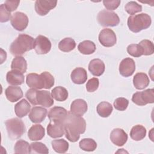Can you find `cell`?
<instances>
[{"mask_svg":"<svg viewBox=\"0 0 154 154\" xmlns=\"http://www.w3.org/2000/svg\"><path fill=\"white\" fill-rule=\"evenodd\" d=\"M57 4V1L37 0L35 2V10L38 15L45 16L56 7Z\"/></svg>","mask_w":154,"mask_h":154,"instance_id":"cell-12","label":"cell"},{"mask_svg":"<svg viewBox=\"0 0 154 154\" xmlns=\"http://www.w3.org/2000/svg\"><path fill=\"white\" fill-rule=\"evenodd\" d=\"M146 135V129L141 125L133 126L130 132L131 138L135 141H140L144 138Z\"/></svg>","mask_w":154,"mask_h":154,"instance_id":"cell-27","label":"cell"},{"mask_svg":"<svg viewBox=\"0 0 154 154\" xmlns=\"http://www.w3.org/2000/svg\"><path fill=\"white\" fill-rule=\"evenodd\" d=\"M110 140L115 145L122 146L128 140V135L123 129L116 128L114 129L110 134Z\"/></svg>","mask_w":154,"mask_h":154,"instance_id":"cell-15","label":"cell"},{"mask_svg":"<svg viewBox=\"0 0 154 154\" xmlns=\"http://www.w3.org/2000/svg\"><path fill=\"white\" fill-rule=\"evenodd\" d=\"M143 50V55H150L154 52V46L153 43L149 40H143L138 44Z\"/></svg>","mask_w":154,"mask_h":154,"instance_id":"cell-36","label":"cell"},{"mask_svg":"<svg viewBox=\"0 0 154 154\" xmlns=\"http://www.w3.org/2000/svg\"><path fill=\"white\" fill-rule=\"evenodd\" d=\"M65 126V135L66 138L71 142L77 141L80 134H84L86 129L85 120L81 116L73 114L70 111L63 122Z\"/></svg>","mask_w":154,"mask_h":154,"instance_id":"cell-1","label":"cell"},{"mask_svg":"<svg viewBox=\"0 0 154 154\" xmlns=\"http://www.w3.org/2000/svg\"><path fill=\"white\" fill-rule=\"evenodd\" d=\"M30 109V104L25 99H22L14 105L15 114L19 118H22L26 116L29 112Z\"/></svg>","mask_w":154,"mask_h":154,"instance_id":"cell-25","label":"cell"},{"mask_svg":"<svg viewBox=\"0 0 154 154\" xmlns=\"http://www.w3.org/2000/svg\"><path fill=\"white\" fill-rule=\"evenodd\" d=\"M47 133L51 138L61 137L65 134L64 123L58 121H50L47 126Z\"/></svg>","mask_w":154,"mask_h":154,"instance_id":"cell-13","label":"cell"},{"mask_svg":"<svg viewBox=\"0 0 154 154\" xmlns=\"http://www.w3.org/2000/svg\"><path fill=\"white\" fill-rule=\"evenodd\" d=\"M120 1H117V0H104L103 1V4L104 5V7L107 9V10H114L116 9L120 4Z\"/></svg>","mask_w":154,"mask_h":154,"instance_id":"cell-42","label":"cell"},{"mask_svg":"<svg viewBox=\"0 0 154 154\" xmlns=\"http://www.w3.org/2000/svg\"><path fill=\"white\" fill-rule=\"evenodd\" d=\"M112 106L107 102H102L97 106V112L102 117H109L112 111Z\"/></svg>","mask_w":154,"mask_h":154,"instance_id":"cell-30","label":"cell"},{"mask_svg":"<svg viewBox=\"0 0 154 154\" xmlns=\"http://www.w3.org/2000/svg\"><path fill=\"white\" fill-rule=\"evenodd\" d=\"M105 64L102 60L95 58L90 61L88 64V70L91 73L96 76H101L105 71Z\"/></svg>","mask_w":154,"mask_h":154,"instance_id":"cell-19","label":"cell"},{"mask_svg":"<svg viewBox=\"0 0 154 154\" xmlns=\"http://www.w3.org/2000/svg\"><path fill=\"white\" fill-rule=\"evenodd\" d=\"M135 70V63L131 58H124L119 65V72L124 77H129L132 75Z\"/></svg>","mask_w":154,"mask_h":154,"instance_id":"cell-14","label":"cell"},{"mask_svg":"<svg viewBox=\"0 0 154 154\" xmlns=\"http://www.w3.org/2000/svg\"><path fill=\"white\" fill-rule=\"evenodd\" d=\"M68 91L63 87L58 86L54 88L51 91L52 97L57 101H64L68 97Z\"/></svg>","mask_w":154,"mask_h":154,"instance_id":"cell-29","label":"cell"},{"mask_svg":"<svg viewBox=\"0 0 154 154\" xmlns=\"http://www.w3.org/2000/svg\"><path fill=\"white\" fill-rule=\"evenodd\" d=\"M76 47L75 40L70 37H66L61 40L58 43V48L64 52H69L73 50Z\"/></svg>","mask_w":154,"mask_h":154,"instance_id":"cell-31","label":"cell"},{"mask_svg":"<svg viewBox=\"0 0 154 154\" xmlns=\"http://www.w3.org/2000/svg\"><path fill=\"white\" fill-rule=\"evenodd\" d=\"M34 49L37 54H46L51 49V43L46 37L39 35L34 40Z\"/></svg>","mask_w":154,"mask_h":154,"instance_id":"cell-10","label":"cell"},{"mask_svg":"<svg viewBox=\"0 0 154 154\" xmlns=\"http://www.w3.org/2000/svg\"><path fill=\"white\" fill-rule=\"evenodd\" d=\"M11 12L5 8L4 4L0 6V21L1 22H7L11 19Z\"/></svg>","mask_w":154,"mask_h":154,"instance_id":"cell-41","label":"cell"},{"mask_svg":"<svg viewBox=\"0 0 154 154\" xmlns=\"http://www.w3.org/2000/svg\"><path fill=\"white\" fill-rule=\"evenodd\" d=\"M96 45L90 40H84L78 46V51L84 55H90L96 51Z\"/></svg>","mask_w":154,"mask_h":154,"instance_id":"cell-28","label":"cell"},{"mask_svg":"<svg viewBox=\"0 0 154 154\" xmlns=\"http://www.w3.org/2000/svg\"><path fill=\"white\" fill-rule=\"evenodd\" d=\"M5 123L8 137L11 140H16L20 138L26 131L24 123L19 118L8 119Z\"/></svg>","mask_w":154,"mask_h":154,"instance_id":"cell-6","label":"cell"},{"mask_svg":"<svg viewBox=\"0 0 154 154\" xmlns=\"http://www.w3.org/2000/svg\"><path fill=\"white\" fill-rule=\"evenodd\" d=\"M67 111L61 106H54L48 112V118L50 121H58L63 122L67 115Z\"/></svg>","mask_w":154,"mask_h":154,"instance_id":"cell-18","label":"cell"},{"mask_svg":"<svg viewBox=\"0 0 154 154\" xmlns=\"http://www.w3.org/2000/svg\"><path fill=\"white\" fill-rule=\"evenodd\" d=\"M99 81L97 78H91L88 81L86 84V89L88 92H94L99 87Z\"/></svg>","mask_w":154,"mask_h":154,"instance_id":"cell-40","label":"cell"},{"mask_svg":"<svg viewBox=\"0 0 154 154\" xmlns=\"http://www.w3.org/2000/svg\"><path fill=\"white\" fill-rule=\"evenodd\" d=\"M70 77L75 84H82L87 81V73L84 68L76 67L72 72Z\"/></svg>","mask_w":154,"mask_h":154,"instance_id":"cell-24","label":"cell"},{"mask_svg":"<svg viewBox=\"0 0 154 154\" xmlns=\"http://www.w3.org/2000/svg\"><path fill=\"white\" fill-rule=\"evenodd\" d=\"M54 78L48 72H43L40 75L29 73L26 76V82L28 87L35 89H50L54 85Z\"/></svg>","mask_w":154,"mask_h":154,"instance_id":"cell-2","label":"cell"},{"mask_svg":"<svg viewBox=\"0 0 154 154\" xmlns=\"http://www.w3.org/2000/svg\"><path fill=\"white\" fill-rule=\"evenodd\" d=\"M49 149L46 145L41 142H34L30 144V153L48 154Z\"/></svg>","mask_w":154,"mask_h":154,"instance_id":"cell-35","label":"cell"},{"mask_svg":"<svg viewBox=\"0 0 154 154\" xmlns=\"http://www.w3.org/2000/svg\"><path fill=\"white\" fill-rule=\"evenodd\" d=\"M11 69L24 73L27 69V63L26 60L22 56H17L13 58L11 64Z\"/></svg>","mask_w":154,"mask_h":154,"instance_id":"cell-26","label":"cell"},{"mask_svg":"<svg viewBox=\"0 0 154 154\" xmlns=\"http://www.w3.org/2000/svg\"><path fill=\"white\" fill-rule=\"evenodd\" d=\"M129 101L128 99L124 97H118L114 102V108L119 111H125L128 108Z\"/></svg>","mask_w":154,"mask_h":154,"instance_id":"cell-39","label":"cell"},{"mask_svg":"<svg viewBox=\"0 0 154 154\" xmlns=\"http://www.w3.org/2000/svg\"><path fill=\"white\" fill-rule=\"evenodd\" d=\"M128 53L134 57H140L143 55V50L138 44H131L127 47Z\"/></svg>","mask_w":154,"mask_h":154,"instance_id":"cell-38","label":"cell"},{"mask_svg":"<svg viewBox=\"0 0 154 154\" xmlns=\"http://www.w3.org/2000/svg\"><path fill=\"white\" fill-rule=\"evenodd\" d=\"M53 149L57 153H64L69 149V143L64 139L54 140L51 142Z\"/></svg>","mask_w":154,"mask_h":154,"instance_id":"cell-32","label":"cell"},{"mask_svg":"<svg viewBox=\"0 0 154 154\" xmlns=\"http://www.w3.org/2000/svg\"><path fill=\"white\" fill-rule=\"evenodd\" d=\"M45 135V128L39 124L32 125L28 131V137L31 141L42 140Z\"/></svg>","mask_w":154,"mask_h":154,"instance_id":"cell-21","label":"cell"},{"mask_svg":"<svg viewBox=\"0 0 154 154\" xmlns=\"http://www.w3.org/2000/svg\"><path fill=\"white\" fill-rule=\"evenodd\" d=\"M125 11L129 14L133 15L142 11V6L135 1L128 2L125 7Z\"/></svg>","mask_w":154,"mask_h":154,"instance_id":"cell-37","label":"cell"},{"mask_svg":"<svg viewBox=\"0 0 154 154\" xmlns=\"http://www.w3.org/2000/svg\"><path fill=\"white\" fill-rule=\"evenodd\" d=\"M5 94L7 99L11 102L18 101L23 97V92L20 87L9 86L5 90Z\"/></svg>","mask_w":154,"mask_h":154,"instance_id":"cell-20","label":"cell"},{"mask_svg":"<svg viewBox=\"0 0 154 154\" xmlns=\"http://www.w3.org/2000/svg\"><path fill=\"white\" fill-rule=\"evenodd\" d=\"M150 82L147 75L143 72H139L135 75L133 78V84L135 88L143 90L147 87Z\"/></svg>","mask_w":154,"mask_h":154,"instance_id":"cell-22","label":"cell"},{"mask_svg":"<svg viewBox=\"0 0 154 154\" xmlns=\"http://www.w3.org/2000/svg\"><path fill=\"white\" fill-rule=\"evenodd\" d=\"M152 23L150 16L146 13L132 15L128 19V26L133 32L137 33L148 28Z\"/></svg>","mask_w":154,"mask_h":154,"instance_id":"cell-5","label":"cell"},{"mask_svg":"<svg viewBox=\"0 0 154 154\" xmlns=\"http://www.w3.org/2000/svg\"><path fill=\"white\" fill-rule=\"evenodd\" d=\"M10 22L14 29L22 31L27 27L28 18L25 13L17 11L13 14L10 19Z\"/></svg>","mask_w":154,"mask_h":154,"instance_id":"cell-11","label":"cell"},{"mask_svg":"<svg viewBox=\"0 0 154 154\" xmlns=\"http://www.w3.org/2000/svg\"><path fill=\"white\" fill-rule=\"evenodd\" d=\"M132 101L139 106H144L154 102V90L149 88L143 91L135 93L132 97Z\"/></svg>","mask_w":154,"mask_h":154,"instance_id":"cell-8","label":"cell"},{"mask_svg":"<svg viewBox=\"0 0 154 154\" xmlns=\"http://www.w3.org/2000/svg\"><path fill=\"white\" fill-rule=\"evenodd\" d=\"M79 147L87 152H93L97 147L96 142L92 138H83L79 141Z\"/></svg>","mask_w":154,"mask_h":154,"instance_id":"cell-33","label":"cell"},{"mask_svg":"<svg viewBox=\"0 0 154 154\" xmlns=\"http://www.w3.org/2000/svg\"><path fill=\"white\" fill-rule=\"evenodd\" d=\"M6 80L10 85H19L24 82L25 78L22 73L11 70L7 72Z\"/></svg>","mask_w":154,"mask_h":154,"instance_id":"cell-23","label":"cell"},{"mask_svg":"<svg viewBox=\"0 0 154 154\" xmlns=\"http://www.w3.org/2000/svg\"><path fill=\"white\" fill-rule=\"evenodd\" d=\"M47 109L42 106H34L29 113V119L34 123L42 122L47 116Z\"/></svg>","mask_w":154,"mask_h":154,"instance_id":"cell-16","label":"cell"},{"mask_svg":"<svg viewBox=\"0 0 154 154\" xmlns=\"http://www.w3.org/2000/svg\"><path fill=\"white\" fill-rule=\"evenodd\" d=\"M20 3V1H5L4 5L10 12L13 11L17 9Z\"/></svg>","mask_w":154,"mask_h":154,"instance_id":"cell-43","label":"cell"},{"mask_svg":"<svg viewBox=\"0 0 154 154\" xmlns=\"http://www.w3.org/2000/svg\"><path fill=\"white\" fill-rule=\"evenodd\" d=\"M87 102L82 99L74 100L70 105V112L77 116H83L87 111Z\"/></svg>","mask_w":154,"mask_h":154,"instance_id":"cell-17","label":"cell"},{"mask_svg":"<svg viewBox=\"0 0 154 154\" xmlns=\"http://www.w3.org/2000/svg\"><path fill=\"white\" fill-rule=\"evenodd\" d=\"M99 41L105 47H112L116 43V35L109 28L103 29L99 34Z\"/></svg>","mask_w":154,"mask_h":154,"instance_id":"cell-9","label":"cell"},{"mask_svg":"<svg viewBox=\"0 0 154 154\" xmlns=\"http://www.w3.org/2000/svg\"><path fill=\"white\" fill-rule=\"evenodd\" d=\"M25 96L32 105H39L48 108L54 104L53 97L50 92L46 90L30 88L26 92Z\"/></svg>","mask_w":154,"mask_h":154,"instance_id":"cell-3","label":"cell"},{"mask_svg":"<svg viewBox=\"0 0 154 154\" xmlns=\"http://www.w3.org/2000/svg\"><path fill=\"white\" fill-rule=\"evenodd\" d=\"M34 38L27 34H20L11 43L10 51L12 55L20 56L34 48Z\"/></svg>","mask_w":154,"mask_h":154,"instance_id":"cell-4","label":"cell"},{"mask_svg":"<svg viewBox=\"0 0 154 154\" xmlns=\"http://www.w3.org/2000/svg\"><path fill=\"white\" fill-rule=\"evenodd\" d=\"M97 19L99 23L103 26H116L120 23L118 15L115 12L107 10L99 11Z\"/></svg>","mask_w":154,"mask_h":154,"instance_id":"cell-7","label":"cell"},{"mask_svg":"<svg viewBox=\"0 0 154 154\" xmlns=\"http://www.w3.org/2000/svg\"><path fill=\"white\" fill-rule=\"evenodd\" d=\"M14 151L15 153H30V145L27 141L19 140L14 145Z\"/></svg>","mask_w":154,"mask_h":154,"instance_id":"cell-34","label":"cell"}]
</instances>
